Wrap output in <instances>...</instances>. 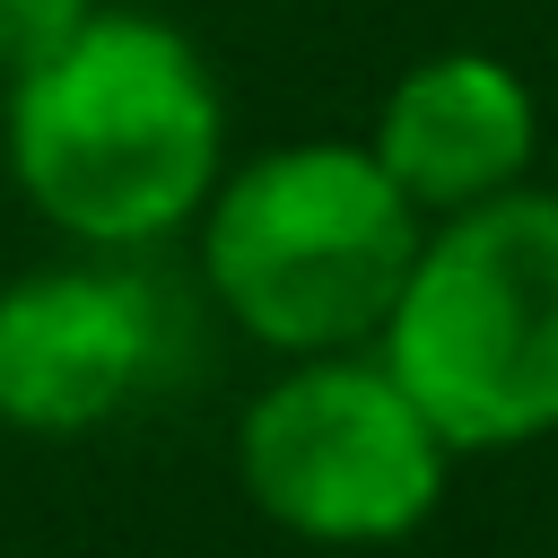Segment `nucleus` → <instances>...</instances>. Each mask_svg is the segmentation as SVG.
I'll return each mask as SVG.
<instances>
[{"label":"nucleus","instance_id":"f257e3e1","mask_svg":"<svg viewBox=\"0 0 558 558\" xmlns=\"http://www.w3.org/2000/svg\"><path fill=\"white\" fill-rule=\"evenodd\" d=\"M227 157V78L157 9L96 0L52 52L0 78V174L70 253L192 235Z\"/></svg>","mask_w":558,"mask_h":558},{"label":"nucleus","instance_id":"f03ea898","mask_svg":"<svg viewBox=\"0 0 558 558\" xmlns=\"http://www.w3.org/2000/svg\"><path fill=\"white\" fill-rule=\"evenodd\" d=\"M427 218L366 140H270L227 157L192 218V270L262 357L375 349Z\"/></svg>","mask_w":558,"mask_h":558},{"label":"nucleus","instance_id":"7ed1b4c3","mask_svg":"<svg viewBox=\"0 0 558 558\" xmlns=\"http://www.w3.org/2000/svg\"><path fill=\"white\" fill-rule=\"evenodd\" d=\"M375 357L453 462L558 436V192L532 174L480 209L427 218Z\"/></svg>","mask_w":558,"mask_h":558},{"label":"nucleus","instance_id":"20e7f679","mask_svg":"<svg viewBox=\"0 0 558 558\" xmlns=\"http://www.w3.org/2000/svg\"><path fill=\"white\" fill-rule=\"evenodd\" d=\"M244 506L305 549H401L453 488V445L375 349L270 357L235 410Z\"/></svg>","mask_w":558,"mask_h":558},{"label":"nucleus","instance_id":"39448f33","mask_svg":"<svg viewBox=\"0 0 558 558\" xmlns=\"http://www.w3.org/2000/svg\"><path fill=\"white\" fill-rule=\"evenodd\" d=\"M183 349V305L140 253H70L0 279V427L35 445L131 418Z\"/></svg>","mask_w":558,"mask_h":558},{"label":"nucleus","instance_id":"423d86ee","mask_svg":"<svg viewBox=\"0 0 558 558\" xmlns=\"http://www.w3.org/2000/svg\"><path fill=\"white\" fill-rule=\"evenodd\" d=\"M366 148L410 192L418 218L480 209V201L532 183V166H541V87L488 44H445V52L410 61L384 87V105L366 122Z\"/></svg>","mask_w":558,"mask_h":558},{"label":"nucleus","instance_id":"0eeeda50","mask_svg":"<svg viewBox=\"0 0 558 558\" xmlns=\"http://www.w3.org/2000/svg\"><path fill=\"white\" fill-rule=\"evenodd\" d=\"M87 9H96V0H0V78L26 70L35 52H52Z\"/></svg>","mask_w":558,"mask_h":558},{"label":"nucleus","instance_id":"6e6552de","mask_svg":"<svg viewBox=\"0 0 558 558\" xmlns=\"http://www.w3.org/2000/svg\"><path fill=\"white\" fill-rule=\"evenodd\" d=\"M549 549H558V506H549Z\"/></svg>","mask_w":558,"mask_h":558}]
</instances>
